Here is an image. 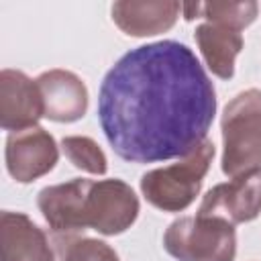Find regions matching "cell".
Masks as SVG:
<instances>
[{"label":"cell","mask_w":261,"mask_h":261,"mask_svg":"<svg viewBox=\"0 0 261 261\" xmlns=\"http://www.w3.org/2000/svg\"><path fill=\"white\" fill-rule=\"evenodd\" d=\"M214 84L179 41L163 39L120 55L98 92V122L112 151L147 165L190 155L216 116Z\"/></svg>","instance_id":"obj_1"},{"label":"cell","mask_w":261,"mask_h":261,"mask_svg":"<svg viewBox=\"0 0 261 261\" xmlns=\"http://www.w3.org/2000/svg\"><path fill=\"white\" fill-rule=\"evenodd\" d=\"M214 155L216 147L210 139H206L190 155L169 165L145 171L139 179L143 198L161 212H184L200 194Z\"/></svg>","instance_id":"obj_2"},{"label":"cell","mask_w":261,"mask_h":261,"mask_svg":"<svg viewBox=\"0 0 261 261\" xmlns=\"http://www.w3.org/2000/svg\"><path fill=\"white\" fill-rule=\"evenodd\" d=\"M222 157L220 169L226 177H237L261 169V90L239 92L220 116Z\"/></svg>","instance_id":"obj_3"},{"label":"cell","mask_w":261,"mask_h":261,"mask_svg":"<svg viewBox=\"0 0 261 261\" xmlns=\"http://www.w3.org/2000/svg\"><path fill=\"white\" fill-rule=\"evenodd\" d=\"M163 249L175 261H234V224L212 216H179L163 232Z\"/></svg>","instance_id":"obj_4"},{"label":"cell","mask_w":261,"mask_h":261,"mask_svg":"<svg viewBox=\"0 0 261 261\" xmlns=\"http://www.w3.org/2000/svg\"><path fill=\"white\" fill-rule=\"evenodd\" d=\"M141 202L135 190L118 179H90L82 204L84 230H96L104 237L126 232L139 218Z\"/></svg>","instance_id":"obj_5"},{"label":"cell","mask_w":261,"mask_h":261,"mask_svg":"<svg viewBox=\"0 0 261 261\" xmlns=\"http://www.w3.org/2000/svg\"><path fill=\"white\" fill-rule=\"evenodd\" d=\"M8 175L18 184H31L55 169L59 147L55 137L41 124L8 133L4 147Z\"/></svg>","instance_id":"obj_6"},{"label":"cell","mask_w":261,"mask_h":261,"mask_svg":"<svg viewBox=\"0 0 261 261\" xmlns=\"http://www.w3.org/2000/svg\"><path fill=\"white\" fill-rule=\"evenodd\" d=\"M196 214L222 218L234 226L255 220L261 214V169L237 175L210 188L204 194Z\"/></svg>","instance_id":"obj_7"},{"label":"cell","mask_w":261,"mask_h":261,"mask_svg":"<svg viewBox=\"0 0 261 261\" xmlns=\"http://www.w3.org/2000/svg\"><path fill=\"white\" fill-rule=\"evenodd\" d=\"M41 118H45V106L37 80L20 69L4 67L0 71V126L16 133L37 126Z\"/></svg>","instance_id":"obj_8"},{"label":"cell","mask_w":261,"mask_h":261,"mask_svg":"<svg viewBox=\"0 0 261 261\" xmlns=\"http://www.w3.org/2000/svg\"><path fill=\"white\" fill-rule=\"evenodd\" d=\"M35 80L43 96L45 118L59 124H71L86 116L90 94L86 82L77 73L63 67H53L39 73Z\"/></svg>","instance_id":"obj_9"},{"label":"cell","mask_w":261,"mask_h":261,"mask_svg":"<svg viewBox=\"0 0 261 261\" xmlns=\"http://www.w3.org/2000/svg\"><path fill=\"white\" fill-rule=\"evenodd\" d=\"M88 186V177H73L61 184L45 186L37 194V208L43 214L53 239L80 237V232H84L82 204Z\"/></svg>","instance_id":"obj_10"},{"label":"cell","mask_w":261,"mask_h":261,"mask_svg":"<svg viewBox=\"0 0 261 261\" xmlns=\"http://www.w3.org/2000/svg\"><path fill=\"white\" fill-rule=\"evenodd\" d=\"M0 261H55L47 232L24 212L0 214Z\"/></svg>","instance_id":"obj_11"},{"label":"cell","mask_w":261,"mask_h":261,"mask_svg":"<svg viewBox=\"0 0 261 261\" xmlns=\"http://www.w3.org/2000/svg\"><path fill=\"white\" fill-rule=\"evenodd\" d=\"M112 22L128 37H155L173 29L181 14L175 0H118L110 8Z\"/></svg>","instance_id":"obj_12"},{"label":"cell","mask_w":261,"mask_h":261,"mask_svg":"<svg viewBox=\"0 0 261 261\" xmlns=\"http://www.w3.org/2000/svg\"><path fill=\"white\" fill-rule=\"evenodd\" d=\"M194 39L208 71L218 80H232L234 61L245 47L243 35L220 24L200 22L194 31Z\"/></svg>","instance_id":"obj_13"},{"label":"cell","mask_w":261,"mask_h":261,"mask_svg":"<svg viewBox=\"0 0 261 261\" xmlns=\"http://www.w3.org/2000/svg\"><path fill=\"white\" fill-rule=\"evenodd\" d=\"M61 151L75 169L92 175H106L108 171V157L92 137L67 135L61 139Z\"/></svg>","instance_id":"obj_14"},{"label":"cell","mask_w":261,"mask_h":261,"mask_svg":"<svg viewBox=\"0 0 261 261\" xmlns=\"http://www.w3.org/2000/svg\"><path fill=\"white\" fill-rule=\"evenodd\" d=\"M259 14V4L253 0L241 2H204L202 4V18L204 22L220 24L232 29L237 33L245 31L249 24L255 22Z\"/></svg>","instance_id":"obj_15"},{"label":"cell","mask_w":261,"mask_h":261,"mask_svg":"<svg viewBox=\"0 0 261 261\" xmlns=\"http://www.w3.org/2000/svg\"><path fill=\"white\" fill-rule=\"evenodd\" d=\"M59 261H120L118 253L102 239L65 237L55 239Z\"/></svg>","instance_id":"obj_16"},{"label":"cell","mask_w":261,"mask_h":261,"mask_svg":"<svg viewBox=\"0 0 261 261\" xmlns=\"http://www.w3.org/2000/svg\"><path fill=\"white\" fill-rule=\"evenodd\" d=\"M202 4L204 2H181V16L188 22L194 18H202Z\"/></svg>","instance_id":"obj_17"}]
</instances>
